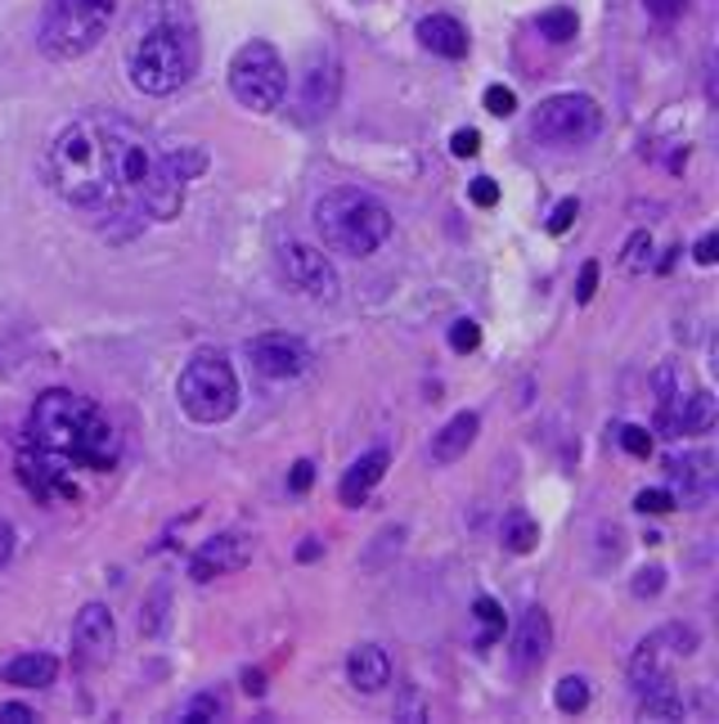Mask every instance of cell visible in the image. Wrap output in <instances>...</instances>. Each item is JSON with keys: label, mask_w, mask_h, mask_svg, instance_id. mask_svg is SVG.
<instances>
[{"label": "cell", "mask_w": 719, "mask_h": 724, "mask_svg": "<svg viewBox=\"0 0 719 724\" xmlns=\"http://www.w3.org/2000/svg\"><path fill=\"white\" fill-rule=\"evenodd\" d=\"M473 617H477V626H482V634L473 639V648H477V652L495 648V643L504 639V608H499L495 599H486V595H482V599L473 604Z\"/></svg>", "instance_id": "23"}, {"label": "cell", "mask_w": 719, "mask_h": 724, "mask_svg": "<svg viewBox=\"0 0 719 724\" xmlns=\"http://www.w3.org/2000/svg\"><path fill=\"white\" fill-rule=\"evenodd\" d=\"M499 536H504V549H512V554H531L536 541H540V526H536L527 513H508L504 526H499Z\"/></svg>", "instance_id": "25"}, {"label": "cell", "mask_w": 719, "mask_h": 724, "mask_svg": "<svg viewBox=\"0 0 719 724\" xmlns=\"http://www.w3.org/2000/svg\"><path fill=\"white\" fill-rule=\"evenodd\" d=\"M279 266H284V275H288L293 288H302V293H310L319 302H334L338 297V271H334V261L324 256L319 248H310V243H284Z\"/></svg>", "instance_id": "9"}, {"label": "cell", "mask_w": 719, "mask_h": 724, "mask_svg": "<svg viewBox=\"0 0 719 724\" xmlns=\"http://www.w3.org/2000/svg\"><path fill=\"white\" fill-rule=\"evenodd\" d=\"M477 432H482V419H477V410H459L454 419H445L441 423V432H432V464H459V459L473 450V441H477Z\"/></svg>", "instance_id": "17"}, {"label": "cell", "mask_w": 719, "mask_h": 724, "mask_svg": "<svg viewBox=\"0 0 719 724\" xmlns=\"http://www.w3.org/2000/svg\"><path fill=\"white\" fill-rule=\"evenodd\" d=\"M553 706L562 715H580L584 706H590V680H584V675H562L553 684Z\"/></svg>", "instance_id": "26"}, {"label": "cell", "mask_w": 719, "mask_h": 724, "mask_svg": "<svg viewBox=\"0 0 719 724\" xmlns=\"http://www.w3.org/2000/svg\"><path fill=\"white\" fill-rule=\"evenodd\" d=\"M0 720H6V724H32V720H36V711H32V706H23V702H6V706H0Z\"/></svg>", "instance_id": "41"}, {"label": "cell", "mask_w": 719, "mask_h": 724, "mask_svg": "<svg viewBox=\"0 0 719 724\" xmlns=\"http://www.w3.org/2000/svg\"><path fill=\"white\" fill-rule=\"evenodd\" d=\"M387 464H391V454L378 445V450H369V454H360L356 464L347 469V478H342V486H338V495H342V504H351V508H360L364 500H369V491L387 478Z\"/></svg>", "instance_id": "19"}, {"label": "cell", "mask_w": 719, "mask_h": 724, "mask_svg": "<svg viewBox=\"0 0 719 724\" xmlns=\"http://www.w3.org/2000/svg\"><path fill=\"white\" fill-rule=\"evenodd\" d=\"M575 217H580V203H575V199H562V203L553 208V217H549V234H567Z\"/></svg>", "instance_id": "38"}, {"label": "cell", "mask_w": 719, "mask_h": 724, "mask_svg": "<svg viewBox=\"0 0 719 724\" xmlns=\"http://www.w3.org/2000/svg\"><path fill=\"white\" fill-rule=\"evenodd\" d=\"M670 482L684 486V500H706L710 495V454H688V459H666Z\"/></svg>", "instance_id": "22"}, {"label": "cell", "mask_w": 719, "mask_h": 724, "mask_svg": "<svg viewBox=\"0 0 719 724\" xmlns=\"http://www.w3.org/2000/svg\"><path fill=\"white\" fill-rule=\"evenodd\" d=\"M342 91V69L334 54H315L302 73V91H297V122H319L324 113H334Z\"/></svg>", "instance_id": "11"}, {"label": "cell", "mask_w": 719, "mask_h": 724, "mask_svg": "<svg viewBox=\"0 0 719 724\" xmlns=\"http://www.w3.org/2000/svg\"><path fill=\"white\" fill-rule=\"evenodd\" d=\"M621 445H625L634 459H647V454H652V432L638 428V423H625V428H621Z\"/></svg>", "instance_id": "32"}, {"label": "cell", "mask_w": 719, "mask_h": 724, "mask_svg": "<svg viewBox=\"0 0 719 724\" xmlns=\"http://www.w3.org/2000/svg\"><path fill=\"white\" fill-rule=\"evenodd\" d=\"M468 199H473L477 208H495V203H499V185H495L490 176H477V180L468 185Z\"/></svg>", "instance_id": "37"}, {"label": "cell", "mask_w": 719, "mask_h": 724, "mask_svg": "<svg viewBox=\"0 0 719 724\" xmlns=\"http://www.w3.org/2000/svg\"><path fill=\"white\" fill-rule=\"evenodd\" d=\"M310 482H315V464H310V459H297L293 473H288V491H293V495H306Z\"/></svg>", "instance_id": "39"}, {"label": "cell", "mask_w": 719, "mask_h": 724, "mask_svg": "<svg viewBox=\"0 0 719 724\" xmlns=\"http://www.w3.org/2000/svg\"><path fill=\"white\" fill-rule=\"evenodd\" d=\"M643 6L657 14V19H675V14H684V6L688 0H643Z\"/></svg>", "instance_id": "42"}, {"label": "cell", "mask_w": 719, "mask_h": 724, "mask_svg": "<svg viewBox=\"0 0 719 724\" xmlns=\"http://www.w3.org/2000/svg\"><path fill=\"white\" fill-rule=\"evenodd\" d=\"M621 266H625L630 275H643V271L652 266V234H647V230H634V234L625 239V256H621Z\"/></svg>", "instance_id": "28"}, {"label": "cell", "mask_w": 719, "mask_h": 724, "mask_svg": "<svg viewBox=\"0 0 719 724\" xmlns=\"http://www.w3.org/2000/svg\"><path fill=\"white\" fill-rule=\"evenodd\" d=\"M113 14L117 0H50L36 28V45L54 63H73L104 41Z\"/></svg>", "instance_id": "5"}, {"label": "cell", "mask_w": 719, "mask_h": 724, "mask_svg": "<svg viewBox=\"0 0 719 724\" xmlns=\"http://www.w3.org/2000/svg\"><path fill=\"white\" fill-rule=\"evenodd\" d=\"M315 230L329 252L373 256L391 239V212L364 189H329L315 203Z\"/></svg>", "instance_id": "4"}, {"label": "cell", "mask_w": 719, "mask_h": 724, "mask_svg": "<svg viewBox=\"0 0 719 724\" xmlns=\"http://www.w3.org/2000/svg\"><path fill=\"white\" fill-rule=\"evenodd\" d=\"M347 680L360 689V693H382L391 684V657L382 643H360L351 648L347 657Z\"/></svg>", "instance_id": "18"}, {"label": "cell", "mask_w": 719, "mask_h": 724, "mask_svg": "<svg viewBox=\"0 0 719 724\" xmlns=\"http://www.w3.org/2000/svg\"><path fill=\"white\" fill-rule=\"evenodd\" d=\"M247 356H252V369L256 374H266L275 382H288L297 374L310 369V347L293 334H261L247 343Z\"/></svg>", "instance_id": "10"}, {"label": "cell", "mask_w": 719, "mask_h": 724, "mask_svg": "<svg viewBox=\"0 0 719 724\" xmlns=\"http://www.w3.org/2000/svg\"><path fill=\"white\" fill-rule=\"evenodd\" d=\"M54 675H59V662L50 652H23L6 667V684L14 689H50Z\"/></svg>", "instance_id": "21"}, {"label": "cell", "mask_w": 719, "mask_h": 724, "mask_svg": "<svg viewBox=\"0 0 719 724\" xmlns=\"http://www.w3.org/2000/svg\"><path fill=\"white\" fill-rule=\"evenodd\" d=\"M692 256H697V266H715V256H719V234H701L697 248H692Z\"/></svg>", "instance_id": "40"}, {"label": "cell", "mask_w": 719, "mask_h": 724, "mask_svg": "<svg viewBox=\"0 0 719 724\" xmlns=\"http://www.w3.org/2000/svg\"><path fill=\"white\" fill-rule=\"evenodd\" d=\"M594 293H599V261H584V266H580V284H575V302L580 306L594 302Z\"/></svg>", "instance_id": "36"}, {"label": "cell", "mask_w": 719, "mask_h": 724, "mask_svg": "<svg viewBox=\"0 0 719 724\" xmlns=\"http://www.w3.org/2000/svg\"><path fill=\"white\" fill-rule=\"evenodd\" d=\"M450 347L459 351V356L477 351V347H482V324H477V319H454V324H450Z\"/></svg>", "instance_id": "30"}, {"label": "cell", "mask_w": 719, "mask_h": 724, "mask_svg": "<svg viewBox=\"0 0 719 724\" xmlns=\"http://www.w3.org/2000/svg\"><path fill=\"white\" fill-rule=\"evenodd\" d=\"M419 41H423V50H432L441 59H464L468 54V28L459 19H450V14H427L419 23Z\"/></svg>", "instance_id": "20"}, {"label": "cell", "mask_w": 719, "mask_h": 724, "mask_svg": "<svg viewBox=\"0 0 719 724\" xmlns=\"http://www.w3.org/2000/svg\"><path fill=\"white\" fill-rule=\"evenodd\" d=\"M50 185L68 208L113 217V149L108 117H77L50 145Z\"/></svg>", "instance_id": "2"}, {"label": "cell", "mask_w": 719, "mask_h": 724, "mask_svg": "<svg viewBox=\"0 0 719 724\" xmlns=\"http://www.w3.org/2000/svg\"><path fill=\"white\" fill-rule=\"evenodd\" d=\"M297 558H302V563H310V558H319V545H315V541H310V545H302V549H297Z\"/></svg>", "instance_id": "44"}, {"label": "cell", "mask_w": 719, "mask_h": 724, "mask_svg": "<svg viewBox=\"0 0 719 724\" xmlns=\"http://www.w3.org/2000/svg\"><path fill=\"white\" fill-rule=\"evenodd\" d=\"M247 558H252V541L230 532V536H216V541H208L199 554L189 558V576H193V580H212V576L239 571Z\"/></svg>", "instance_id": "16"}, {"label": "cell", "mask_w": 719, "mask_h": 724, "mask_svg": "<svg viewBox=\"0 0 719 724\" xmlns=\"http://www.w3.org/2000/svg\"><path fill=\"white\" fill-rule=\"evenodd\" d=\"M575 10H549V14H540V36H549L553 45H567L571 36H575Z\"/></svg>", "instance_id": "29"}, {"label": "cell", "mask_w": 719, "mask_h": 724, "mask_svg": "<svg viewBox=\"0 0 719 724\" xmlns=\"http://www.w3.org/2000/svg\"><path fill=\"white\" fill-rule=\"evenodd\" d=\"M670 643H666V634L657 630V634H647L638 648H634V657H630V684H634V693L643 697V693H652V689H662V684H675L670 680Z\"/></svg>", "instance_id": "15"}, {"label": "cell", "mask_w": 719, "mask_h": 724, "mask_svg": "<svg viewBox=\"0 0 719 724\" xmlns=\"http://www.w3.org/2000/svg\"><path fill=\"white\" fill-rule=\"evenodd\" d=\"M73 643H77V657L91 667L108 662L113 648H117V626H113V612L104 604H86L73 621Z\"/></svg>", "instance_id": "13"}, {"label": "cell", "mask_w": 719, "mask_h": 724, "mask_svg": "<svg viewBox=\"0 0 719 724\" xmlns=\"http://www.w3.org/2000/svg\"><path fill=\"white\" fill-rule=\"evenodd\" d=\"M638 711H643V720H679L684 715V697H679L675 684H662V689H652V693L638 697Z\"/></svg>", "instance_id": "24"}, {"label": "cell", "mask_w": 719, "mask_h": 724, "mask_svg": "<svg viewBox=\"0 0 719 724\" xmlns=\"http://www.w3.org/2000/svg\"><path fill=\"white\" fill-rule=\"evenodd\" d=\"M126 73L140 95H154V99L176 95L199 73V36H193V28H180V23H158L130 45Z\"/></svg>", "instance_id": "3"}, {"label": "cell", "mask_w": 719, "mask_h": 724, "mask_svg": "<svg viewBox=\"0 0 719 724\" xmlns=\"http://www.w3.org/2000/svg\"><path fill=\"white\" fill-rule=\"evenodd\" d=\"M603 130V108L590 95H549L536 117H531V136L549 149H575V145H590Z\"/></svg>", "instance_id": "8"}, {"label": "cell", "mask_w": 719, "mask_h": 724, "mask_svg": "<svg viewBox=\"0 0 719 724\" xmlns=\"http://www.w3.org/2000/svg\"><path fill=\"white\" fill-rule=\"evenodd\" d=\"M28 432L36 450H45L50 459H63V464H82L95 473L117 469V454H121L117 428L95 401L77 397V391H63V387L41 391L28 415Z\"/></svg>", "instance_id": "1"}, {"label": "cell", "mask_w": 719, "mask_h": 724, "mask_svg": "<svg viewBox=\"0 0 719 724\" xmlns=\"http://www.w3.org/2000/svg\"><path fill=\"white\" fill-rule=\"evenodd\" d=\"M176 401L193 423H225L239 410V374L221 351H199L176 378Z\"/></svg>", "instance_id": "6"}, {"label": "cell", "mask_w": 719, "mask_h": 724, "mask_svg": "<svg viewBox=\"0 0 719 724\" xmlns=\"http://www.w3.org/2000/svg\"><path fill=\"white\" fill-rule=\"evenodd\" d=\"M662 585H666V571H662V567H643V571L634 576V595H638V599H657Z\"/></svg>", "instance_id": "33"}, {"label": "cell", "mask_w": 719, "mask_h": 724, "mask_svg": "<svg viewBox=\"0 0 719 724\" xmlns=\"http://www.w3.org/2000/svg\"><path fill=\"white\" fill-rule=\"evenodd\" d=\"M715 428V397L710 391H688V397H670L662 406V432L666 437H701Z\"/></svg>", "instance_id": "14"}, {"label": "cell", "mask_w": 719, "mask_h": 724, "mask_svg": "<svg viewBox=\"0 0 719 724\" xmlns=\"http://www.w3.org/2000/svg\"><path fill=\"white\" fill-rule=\"evenodd\" d=\"M450 149H454V158H477L482 154V136L473 126H464V130H454V136H450Z\"/></svg>", "instance_id": "34"}, {"label": "cell", "mask_w": 719, "mask_h": 724, "mask_svg": "<svg viewBox=\"0 0 719 724\" xmlns=\"http://www.w3.org/2000/svg\"><path fill=\"white\" fill-rule=\"evenodd\" d=\"M482 104H486L490 117H512V113H517V95H512L508 86H486Z\"/></svg>", "instance_id": "31"}, {"label": "cell", "mask_w": 719, "mask_h": 724, "mask_svg": "<svg viewBox=\"0 0 719 724\" xmlns=\"http://www.w3.org/2000/svg\"><path fill=\"white\" fill-rule=\"evenodd\" d=\"M10 554H14V526H10V522H0V567L10 563Z\"/></svg>", "instance_id": "43"}, {"label": "cell", "mask_w": 719, "mask_h": 724, "mask_svg": "<svg viewBox=\"0 0 719 724\" xmlns=\"http://www.w3.org/2000/svg\"><path fill=\"white\" fill-rule=\"evenodd\" d=\"M230 91L252 113H275L288 99V69L271 41H247L230 59Z\"/></svg>", "instance_id": "7"}, {"label": "cell", "mask_w": 719, "mask_h": 724, "mask_svg": "<svg viewBox=\"0 0 719 724\" xmlns=\"http://www.w3.org/2000/svg\"><path fill=\"white\" fill-rule=\"evenodd\" d=\"M634 508H638V513H670V508H675V495H670V491H638Z\"/></svg>", "instance_id": "35"}, {"label": "cell", "mask_w": 719, "mask_h": 724, "mask_svg": "<svg viewBox=\"0 0 719 724\" xmlns=\"http://www.w3.org/2000/svg\"><path fill=\"white\" fill-rule=\"evenodd\" d=\"M549 648H553V621H549V612L544 608H527V612H521V621H517V630H512V648H508L512 671L521 680L536 675L549 662Z\"/></svg>", "instance_id": "12"}, {"label": "cell", "mask_w": 719, "mask_h": 724, "mask_svg": "<svg viewBox=\"0 0 719 724\" xmlns=\"http://www.w3.org/2000/svg\"><path fill=\"white\" fill-rule=\"evenodd\" d=\"M225 697L221 693H199V697H189L184 711H180V724H208V720H225Z\"/></svg>", "instance_id": "27"}]
</instances>
